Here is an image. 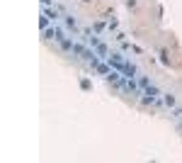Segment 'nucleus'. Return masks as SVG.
<instances>
[{
  "label": "nucleus",
  "instance_id": "obj_2",
  "mask_svg": "<svg viewBox=\"0 0 182 163\" xmlns=\"http://www.w3.org/2000/svg\"><path fill=\"white\" fill-rule=\"evenodd\" d=\"M124 73H126L129 78H131V76H136V68H134L131 64H126V66H124Z\"/></svg>",
  "mask_w": 182,
  "mask_h": 163
},
{
  "label": "nucleus",
  "instance_id": "obj_3",
  "mask_svg": "<svg viewBox=\"0 0 182 163\" xmlns=\"http://www.w3.org/2000/svg\"><path fill=\"white\" fill-rule=\"evenodd\" d=\"M163 102H165V105H170V107H173V105H175V98H173V95H165V98H163Z\"/></svg>",
  "mask_w": 182,
  "mask_h": 163
},
{
  "label": "nucleus",
  "instance_id": "obj_1",
  "mask_svg": "<svg viewBox=\"0 0 182 163\" xmlns=\"http://www.w3.org/2000/svg\"><path fill=\"white\" fill-rule=\"evenodd\" d=\"M107 64L112 66V68H117V71H124L126 61H124V56H121V54H109L107 56Z\"/></svg>",
  "mask_w": 182,
  "mask_h": 163
},
{
  "label": "nucleus",
  "instance_id": "obj_5",
  "mask_svg": "<svg viewBox=\"0 0 182 163\" xmlns=\"http://www.w3.org/2000/svg\"><path fill=\"white\" fill-rule=\"evenodd\" d=\"M41 3H44V5H49V3H51V0H41Z\"/></svg>",
  "mask_w": 182,
  "mask_h": 163
},
{
  "label": "nucleus",
  "instance_id": "obj_4",
  "mask_svg": "<svg viewBox=\"0 0 182 163\" xmlns=\"http://www.w3.org/2000/svg\"><path fill=\"white\" fill-rule=\"evenodd\" d=\"M175 117H177V122L182 124V110H177V112H175Z\"/></svg>",
  "mask_w": 182,
  "mask_h": 163
}]
</instances>
